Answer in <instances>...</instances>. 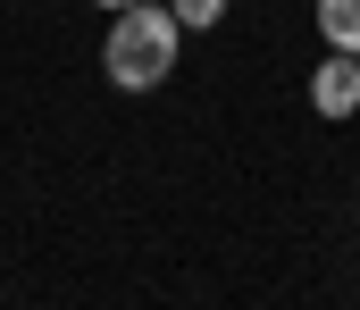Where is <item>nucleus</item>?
<instances>
[{
    "label": "nucleus",
    "mask_w": 360,
    "mask_h": 310,
    "mask_svg": "<svg viewBox=\"0 0 360 310\" xmlns=\"http://www.w3.org/2000/svg\"><path fill=\"white\" fill-rule=\"evenodd\" d=\"M319 34H327V51L360 59V0H319Z\"/></svg>",
    "instance_id": "nucleus-3"
},
{
    "label": "nucleus",
    "mask_w": 360,
    "mask_h": 310,
    "mask_svg": "<svg viewBox=\"0 0 360 310\" xmlns=\"http://www.w3.org/2000/svg\"><path fill=\"white\" fill-rule=\"evenodd\" d=\"M101 8H134V0H101Z\"/></svg>",
    "instance_id": "nucleus-5"
},
{
    "label": "nucleus",
    "mask_w": 360,
    "mask_h": 310,
    "mask_svg": "<svg viewBox=\"0 0 360 310\" xmlns=\"http://www.w3.org/2000/svg\"><path fill=\"white\" fill-rule=\"evenodd\" d=\"M168 8H176V25H218L226 17V0H168Z\"/></svg>",
    "instance_id": "nucleus-4"
},
{
    "label": "nucleus",
    "mask_w": 360,
    "mask_h": 310,
    "mask_svg": "<svg viewBox=\"0 0 360 310\" xmlns=\"http://www.w3.org/2000/svg\"><path fill=\"white\" fill-rule=\"evenodd\" d=\"M176 51H184L176 8L134 0V8H117V25H109V42H101V76H109L117 93H160V84L176 76Z\"/></svg>",
    "instance_id": "nucleus-1"
},
{
    "label": "nucleus",
    "mask_w": 360,
    "mask_h": 310,
    "mask_svg": "<svg viewBox=\"0 0 360 310\" xmlns=\"http://www.w3.org/2000/svg\"><path fill=\"white\" fill-rule=\"evenodd\" d=\"M310 109H319V117H360V59L352 51H335V59L310 76Z\"/></svg>",
    "instance_id": "nucleus-2"
}]
</instances>
